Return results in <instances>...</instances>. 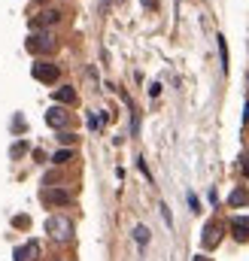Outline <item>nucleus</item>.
<instances>
[{
    "label": "nucleus",
    "instance_id": "nucleus-11",
    "mask_svg": "<svg viewBox=\"0 0 249 261\" xmlns=\"http://www.w3.org/2000/svg\"><path fill=\"white\" fill-rule=\"evenodd\" d=\"M55 22H61L58 9H46V12H40V19H37V25H55Z\"/></svg>",
    "mask_w": 249,
    "mask_h": 261
},
{
    "label": "nucleus",
    "instance_id": "nucleus-20",
    "mask_svg": "<svg viewBox=\"0 0 249 261\" xmlns=\"http://www.w3.org/2000/svg\"><path fill=\"white\" fill-rule=\"evenodd\" d=\"M19 155H25V143H15L12 146V158H19Z\"/></svg>",
    "mask_w": 249,
    "mask_h": 261
},
{
    "label": "nucleus",
    "instance_id": "nucleus-14",
    "mask_svg": "<svg viewBox=\"0 0 249 261\" xmlns=\"http://www.w3.org/2000/svg\"><path fill=\"white\" fill-rule=\"evenodd\" d=\"M219 40V58H222V70L228 73V46H225V37H216Z\"/></svg>",
    "mask_w": 249,
    "mask_h": 261
},
{
    "label": "nucleus",
    "instance_id": "nucleus-10",
    "mask_svg": "<svg viewBox=\"0 0 249 261\" xmlns=\"http://www.w3.org/2000/svg\"><path fill=\"white\" fill-rule=\"evenodd\" d=\"M52 97H55L58 103H76V91H73V88H67V85H64V88H58Z\"/></svg>",
    "mask_w": 249,
    "mask_h": 261
},
{
    "label": "nucleus",
    "instance_id": "nucleus-4",
    "mask_svg": "<svg viewBox=\"0 0 249 261\" xmlns=\"http://www.w3.org/2000/svg\"><path fill=\"white\" fill-rule=\"evenodd\" d=\"M231 234H234V240L246 243L249 240V216H234L231 219Z\"/></svg>",
    "mask_w": 249,
    "mask_h": 261
},
{
    "label": "nucleus",
    "instance_id": "nucleus-15",
    "mask_svg": "<svg viewBox=\"0 0 249 261\" xmlns=\"http://www.w3.org/2000/svg\"><path fill=\"white\" fill-rule=\"evenodd\" d=\"M240 170H243V176H249V152L240 155Z\"/></svg>",
    "mask_w": 249,
    "mask_h": 261
},
{
    "label": "nucleus",
    "instance_id": "nucleus-2",
    "mask_svg": "<svg viewBox=\"0 0 249 261\" xmlns=\"http://www.w3.org/2000/svg\"><path fill=\"white\" fill-rule=\"evenodd\" d=\"M28 52H55V37H52L49 30H43V33H33V37L28 40Z\"/></svg>",
    "mask_w": 249,
    "mask_h": 261
},
{
    "label": "nucleus",
    "instance_id": "nucleus-16",
    "mask_svg": "<svg viewBox=\"0 0 249 261\" xmlns=\"http://www.w3.org/2000/svg\"><path fill=\"white\" fill-rule=\"evenodd\" d=\"M137 167H140V173H143L146 179H152V173H149V167H146V161H143V158H137Z\"/></svg>",
    "mask_w": 249,
    "mask_h": 261
},
{
    "label": "nucleus",
    "instance_id": "nucleus-19",
    "mask_svg": "<svg viewBox=\"0 0 249 261\" xmlns=\"http://www.w3.org/2000/svg\"><path fill=\"white\" fill-rule=\"evenodd\" d=\"M188 206H191V213L201 210V203H198V198H194V195H188Z\"/></svg>",
    "mask_w": 249,
    "mask_h": 261
},
{
    "label": "nucleus",
    "instance_id": "nucleus-25",
    "mask_svg": "<svg viewBox=\"0 0 249 261\" xmlns=\"http://www.w3.org/2000/svg\"><path fill=\"white\" fill-rule=\"evenodd\" d=\"M194 261H207V258H204V255H198V258H194Z\"/></svg>",
    "mask_w": 249,
    "mask_h": 261
},
{
    "label": "nucleus",
    "instance_id": "nucleus-9",
    "mask_svg": "<svg viewBox=\"0 0 249 261\" xmlns=\"http://www.w3.org/2000/svg\"><path fill=\"white\" fill-rule=\"evenodd\" d=\"M228 203L231 206H246L249 203V191L246 188H234V191H231V198H228Z\"/></svg>",
    "mask_w": 249,
    "mask_h": 261
},
{
    "label": "nucleus",
    "instance_id": "nucleus-6",
    "mask_svg": "<svg viewBox=\"0 0 249 261\" xmlns=\"http://www.w3.org/2000/svg\"><path fill=\"white\" fill-rule=\"evenodd\" d=\"M37 255H40V243H37V240H28L25 246H19V249L12 252V258H15V261H33Z\"/></svg>",
    "mask_w": 249,
    "mask_h": 261
},
{
    "label": "nucleus",
    "instance_id": "nucleus-18",
    "mask_svg": "<svg viewBox=\"0 0 249 261\" xmlns=\"http://www.w3.org/2000/svg\"><path fill=\"white\" fill-rule=\"evenodd\" d=\"M149 94H152V97L161 94V82H152V85H149Z\"/></svg>",
    "mask_w": 249,
    "mask_h": 261
},
{
    "label": "nucleus",
    "instance_id": "nucleus-17",
    "mask_svg": "<svg viewBox=\"0 0 249 261\" xmlns=\"http://www.w3.org/2000/svg\"><path fill=\"white\" fill-rule=\"evenodd\" d=\"M58 140H61L64 146H70V143H76V134H61V137H58Z\"/></svg>",
    "mask_w": 249,
    "mask_h": 261
},
{
    "label": "nucleus",
    "instance_id": "nucleus-13",
    "mask_svg": "<svg viewBox=\"0 0 249 261\" xmlns=\"http://www.w3.org/2000/svg\"><path fill=\"white\" fill-rule=\"evenodd\" d=\"M70 158H73V149H58L55 155H52V161H55V164H64V161H70Z\"/></svg>",
    "mask_w": 249,
    "mask_h": 261
},
{
    "label": "nucleus",
    "instance_id": "nucleus-26",
    "mask_svg": "<svg viewBox=\"0 0 249 261\" xmlns=\"http://www.w3.org/2000/svg\"><path fill=\"white\" fill-rule=\"evenodd\" d=\"M55 261H61V258H55Z\"/></svg>",
    "mask_w": 249,
    "mask_h": 261
},
{
    "label": "nucleus",
    "instance_id": "nucleus-23",
    "mask_svg": "<svg viewBox=\"0 0 249 261\" xmlns=\"http://www.w3.org/2000/svg\"><path fill=\"white\" fill-rule=\"evenodd\" d=\"M110 3H116V0H100V6L106 9V6H110Z\"/></svg>",
    "mask_w": 249,
    "mask_h": 261
},
{
    "label": "nucleus",
    "instance_id": "nucleus-5",
    "mask_svg": "<svg viewBox=\"0 0 249 261\" xmlns=\"http://www.w3.org/2000/svg\"><path fill=\"white\" fill-rule=\"evenodd\" d=\"M43 201L52 203V206H64V203H70V191L67 188H46L43 191Z\"/></svg>",
    "mask_w": 249,
    "mask_h": 261
},
{
    "label": "nucleus",
    "instance_id": "nucleus-7",
    "mask_svg": "<svg viewBox=\"0 0 249 261\" xmlns=\"http://www.w3.org/2000/svg\"><path fill=\"white\" fill-rule=\"evenodd\" d=\"M219 240H222V228H219L216 222H210L207 228H204V237H201V243H204L207 249H213V246H216Z\"/></svg>",
    "mask_w": 249,
    "mask_h": 261
},
{
    "label": "nucleus",
    "instance_id": "nucleus-21",
    "mask_svg": "<svg viewBox=\"0 0 249 261\" xmlns=\"http://www.w3.org/2000/svg\"><path fill=\"white\" fill-rule=\"evenodd\" d=\"M161 216H164V222H167V225H173V219H170V210H167V203H161Z\"/></svg>",
    "mask_w": 249,
    "mask_h": 261
},
{
    "label": "nucleus",
    "instance_id": "nucleus-22",
    "mask_svg": "<svg viewBox=\"0 0 249 261\" xmlns=\"http://www.w3.org/2000/svg\"><path fill=\"white\" fill-rule=\"evenodd\" d=\"M143 3H146V9H155V6H158V0H143Z\"/></svg>",
    "mask_w": 249,
    "mask_h": 261
},
{
    "label": "nucleus",
    "instance_id": "nucleus-1",
    "mask_svg": "<svg viewBox=\"0 0 249 261\" xmlns=\"http://www.w3.org/2000/svg\"><path fill=\"white\" fill-rule=\"evenodd\" d=\"M46 231L55 240H70V237H73V225H70L67 216H49L46 219Z\"/></svg>",
    "mask_w": 249,
    "mask_h": 261
},
{
    "label": "nucleus",
    "instance_id": "nucleus-12",
    "mask_svg": "<svg viewBox=\"0 0 249 261\" xmlns=\"http://www.w3.org/2000/svg\"><path fill=\"white\" fill-rule=\"evenodd\" d=\"M134 240L140 243V246H146V243H149V228H146V225H137V228H134Z\"/></svg>",
    "mask_w": 249,
    "mask_h": 261
},
{
    "label": "nucleus",
    "instance_id": "nucleus-24",
    "mask_svg": "<svg viewBox=\"0 0 249 261\" xmlns=\"http://www.w3.org/2000/svg\"><path fill=\"white\" fill-rule=\"evenodd\" d=\"M243 121H249V100H246V113H243Z\"/></svg>",
    "mask_w": 249,
    "mask_h": 261
},
{
    "label": "nucleus",
    "instance_id": "nucleus-8",
    "mask_svg": "<svg viewBox=\"0 0 249 261\" xmlns=\"http://www.w3.org/2000/svg\"><path fill=\"white\" fill-rule=\"evenodd\" d=\"M46 121H49L52 128H64L67 121H70V116H67V113H64L61 107H52V110L46 113Z\"/></svg>",
    "mask_w": 249,
    "mask_h": 261
},
{
    "label": "nucleus",
    "instance_id": "nucleus-3",
    "mask_svg": "<svg viewBox=\"0 0 249 261\" xmlns=\"http://www.w3.org/2000/svg\"><path fill=\"white\" fill-rule=\"evenodd\" d=\"M33 79H40V82H55L61 76V67L58 64H49V61H40V64H33Z\"/></svg>",
    "mask_w": 249,
    "mask_h": 261
}]
</instances>
